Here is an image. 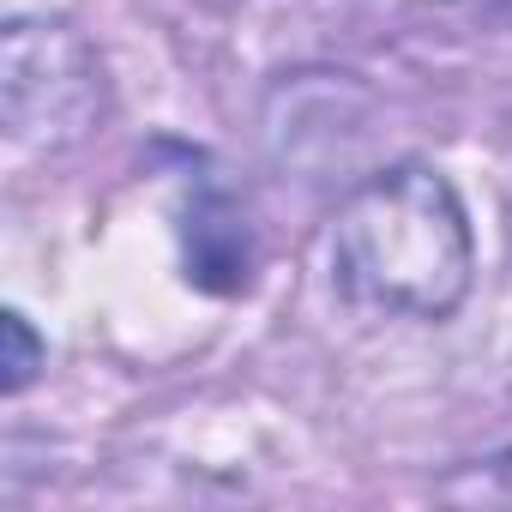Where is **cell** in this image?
Returning <instances> with one entry per match:
<instances>
[{
	"mask_svg": "<svg viewBox=\"0 0 512 512\" xmlns=\"http://www.w3.org/2000/svg\"><path fill=\"white\" fill-rule=\"evenodd\" d=\"M326 253L332 284L374 314L446 320L476 278L464 199L428 163H398L362 181L338 205Z\"/></svg>",
	"mask_w": 512,
	"mask_h": 512,
	"instance_id": "obj_1",
	"label": "cell"
},
{
	"mask_svg": "<svg viewBox=\"0 0 512 512\" xmlns=\"http://www.w3.org/2000/svg\"><path fill=\"white\" fill-rule=\"evenodd\" d=\"M0 109L13 145L61 151L85 139L103 115V67L91 43L61 19H13L0 55Z\"/></svg>",
	"mask_w": 512,
	"mask_h": 512,
	"instance_id": "obj_2",
	"label": "cell"
},
{
	"mask_svg": "<svg viewBox=\"0 0 512 512\" xmlns=\"http://www.w3.org/2000/svg\"><path fill=\"white\" fill-rule=\"evenodd\" d=\"M0 338H7V362H0V368H7V392H25L31 380H37V368H43V338L31 332V320L13 308L7 320H0Z\"/></svg>",
	"mask_w": 512,
	"mask_h": 512,
	"instance_id": "obj_3",
	"label": "cell"
},
{
	"mask_svg": "<svg viewBox=\"0 0 512 512\" xmlns=\"http://www.w3.org/2000/svg\"><path fill=\"white\" fill-rule=\"evenodd\" d=\"M446 500H494V506H512V452L476 464L470 476L446 482Z\"/></svg>",
	"mask_w": 512,
	"mask_h": 512,
	"instance_id": "obj_4",
	"label": "cell"
},
{
	"mask_svg": "<svg viewBox=\"0 0 512 512\" xmlns=\"http://www.w3.org/2000/svg\"><path fill=\"white\" fill-rule=\"evenodd\" d=\"M506 13H512V0H506Z\"/></svg>",
	"mask_w": 512,
	"mask_h": 512,
	"instance_id": "obj_5",
	"label": "cell"
}]
</instances>
